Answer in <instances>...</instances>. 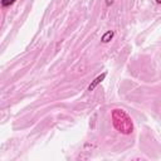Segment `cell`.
<instances>
[{"label": "cell", "instance_id": "cell-2", "mask_svg": "<svg viewBox=\"0 0 161 161\" xmlns=\"http://www.w3.org/2000/svg\"><path fill=\"white\" fill-rule=\"evenodd\" d=\"M112 36H113V31H107V33H104L103 34V36H102V42L103 43H108L111 39H112Z\"/></svg>", "mask_w": 161, "mask_h": 161}, {"label": "cell", "instance_id": "cell-1", "mask_svg": "<svg viewBox=\"0 0 161 161\" xmlns=\"http://www.w3.org/2000/svg\"><path fill=\"white\" fill-rule=\"evenodd\" d=\"M104 77H106V73H102L101 75H98V77H97V78H96V79H94V80H93L91 84H89L88 91H93V89L97 87V84H99V83H101V82L104 79Z\"/></svg>", "mask_w": 161, "mask_h": 161}, {"label": "cell", "instance_id": "cell-4", "mask_svg": "<svg viewBox=\"0 0 161 161\" xmlns=\"http://www.w3.org/2000/svg\"><path fill=\"white\" fill-rule=\"evenodd\" d=\"M113 1H114V0H106L107 5H112V4H113Z\"/></svg>", "mask_w": 161, "mask_h": 161}, {"label": "cell", "instance_id": "cell-3", "mask_svg": "<svg viewBox=\"0 0 161 161\" xmlns=\"http://www.w3.org/2000/svg\"><path fill=\"white\" fill-rule=\"evenodd\" d=\"M15 0H1V4L4 5V6H8V5H10V4H13Z\"/></svg>", "mask_w": 161, "mask_h": 161}]
</instances>
